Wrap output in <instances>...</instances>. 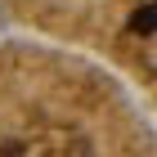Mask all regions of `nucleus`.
<instances>
[{
    "label": "nucleus",
    "mask_w": 157,
    "mask_h": 157,
    "mask_svg": "<svg viewBox=\"0 0 157 157\" xmlns=\"http://www.w3.org/2000/svg\"><path fill=\"white\" fill-rule=\"evenodd\" d=\"M153 23H157V13H153V5H139V13L130 18V27L135 32H144V36H153Z\"/></svg>",
    "instance_id": "f257e3e1"
}]
</instances>
